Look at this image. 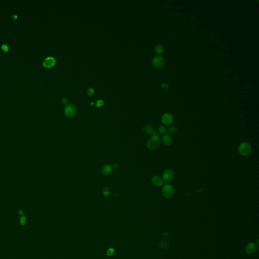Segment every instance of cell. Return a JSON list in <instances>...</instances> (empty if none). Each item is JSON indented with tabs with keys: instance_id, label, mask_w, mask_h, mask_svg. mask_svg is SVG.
<instances>
[{
	"instance_id": "5bb4252c",
	"label": "cell",
	"mask_w": 259,
	"mask_h": 259,
	"mask_svg": "<svg viewBox=\"0 0 259 259\" xmlns=\"http://www.w3.org/2000/svg\"><path fill=\"white\" fill-rule=\"evenodd\" d=\"M177 129L176 127L175 126H172V127H169L167 129H166V134L171 136V135L175 134L177 133Z\"/></svg>"
},
{
	"instance_id": "f1b7e54d",
	"label": "cell",
	"mask_w": 259,
	"mask_h": 259,
	"mask_svg": "<svg viewBox=\"0 0 259 259\" xmlns=\"http://www.w3.org/2000/svg\"><path fill=\"white\" fill-rule=\"evenodd\" d=\"M91 105H94V103H93V102H92V103H91Z\"/></svg>"
},
{
	"instance_id": "ac0fdd59",
	"label": "cell",
	"mask_w": 259,
	"mask_h": 259,
	"mask_svg": "<svg viewBox=\"0 0 259 259\" xmlns=\"http://www.w3.org/2000/svg\"><path fill=\"white\" fill-rule=\"evenodd\" d=\"M103 194L104 196H107L110 194V190L108 187H105L103 190Z\"/></svg>"
},
{
	"instance_id": "7c38bea8",
	"label": "cell",
	"mask_w": 259,
	"mask_h": 259,
	"mask_svg": "<svg viewBox=\"0 0 259 259\" xmlns=\"http://www.w3.org/2000/svg\"><path fill=\"white\" fill-rule=\"evenodd\" d=\"M144 131L148 135H153L154 134H157V133H156L153 127L150 125H145L144 127Z\"/></svg>"
},
{
	"instance_id": "277c9868",
	"label": "cell",
	"mask_w": 259,
	"mask_h": 259,
	"mask_svg": "<svg viewBox=\"0 0 259 259\" xmlns=\"http://www.w3.org/2000/svg\"><path fill=\"white\" fill-rule=\"evenodd\" d=\"M77 109L75 106L71 104H67L64 107V113L66 116L71 118L74 116L77 113Z\"/></svg>"
},
{
	"instance_id": "9c48e42d",
	"label": "cell",
	"mask_w": 259,
	"mask_h": 259,
	"mask_svg": "<svg viewBox=\"0 0 259 259\" xmlns=\"http://www.w3.org/2000/svg\"><path fill=\"white\" fill-rule=\"evenodd\" d=\"M152 184L156 187H161L163 185L164 181L162 178L159 176H154L151 179Z\"/></svg>"
},
{
	"instance_id": "4316f807",
	"label": "cell",
	"mask_w": 259,
	"mask_h": 259,
	"mask_svg": "<svg viewBox=\"0 0 259 259\" xmlns=\"http://www.w3.org/2000/svg\"><path fill=\"white\" fill-rule=\"evenodd\" d=\"M12 18L14 19H16L17 18V15L16 14H14L13 16H12Z\"/></svg>"
},
{
	"instance_id": "ffe728a7",
	"label": "cell",
	"mask_w": 259,
	"mask_h": 259,
	"mask_svg": "<svg viewBox=\"0 0 259 259\" xmlns=\"http://www.w3.org/2000/svg\"><path fill=\"white\" fill-rule=\"evenodd\" d=\"M1 48H2V50H4V51H5V52L8 51V50H9V47H8V45H7V44H3V45H2Z\"/></svg>"
},
{
	"instance_id": "cb8c5ba5",
	"label": "cell",
	"mask_w": 259,
	"mask_h": 259,
	"mask_svg": "<svg viewBox=\"0 0 259 259\" xmlns=\"http://www.w3.org/2000/svg\"><path fill=\"white\" fill-rule=\"evenodd\" d=\"M162 87L163 88V89H166L168 88V85H167V84H166V83H162Z\"/></svg>"
},
{
	"instance_id": "3957f363",
	"label": "cell",
	"mask_w": 259,
	"mask_h": 259,
	"mask_svg": "<svg viewBox=\"0 0 259 259\" xmlns=\"http://www.w3.org/2000/svg\"><path fill=\"white\" fill-rule=\"evenodd\" d=\"M162 192L163 196L166 199H170L174 195L175 193V189L172 185L166 184L163 185Z\"/></svg>"
},
{
	"instance_id": "484cf974",
	"label": "cell",
	"mask_w": 259,
	"mask_h": 259,
	"mask_svg": "<svg viewBox=\"0 0 259 259\" xmlns=\"http://www.w3.org/2000/svg\"><path fill=\"white\" fill-rule=\"evenodd\" d=\"M113 250L112 249H110L108 250L107 254L110 256V255H111L113 254Z\"/></svg>"
},
{
	"instance_id": "2e32d148",
	"label": "cell",
	"mask_w": 259,
	"mask_h": 259,
	"mask_svg": "<svg viewBox=\"0 0 259 259\" xmlns=\"http://www.w3.org/2000/svg\"><path fill=\"white\" fill-rule=\"evenodd\" d=\"M158 131L160 134H165L166 132V128L165 125H161L158 128Z\"/></svg>"
},
{
	"instance_id": "7a4b0ae2",
	"label": "cell",
	"mask_w": 259,
	"mask_h": 259,
	"mask_svg": "<svg viewBox=\"0 0 259 259\" xmlns=\"http://www.w3.org/2000/svg\"><path fill=\"white\" fill-rule=\"evenodd\" d=\"M238 152L243 157L249 156L252 152V146L250 144L246 142H243L238 146Z\"/></svg>"
},
{
	"instance_id": "d4e9b609",
	"label": "cell",
	"mask_w": 259,
	"mask_h": 259,
	"mask_svg": "<svg viewBox=\"0 0 259 259\" xmlns=\"http://www.w3.org/2000/svg\"><path fill=\"white\" fill-rule=\"evenodd\" d=\"M113 169H117L119 167V165L117 163H114V164L112 166Z\"/></svg>"
},
{
	"instance_id": "4fadbf2b",
	"label": "cell",
	"mask_w": 259,
	"mask_h": 259,
	"mask_svg": "<svg viewBox=\"0 0 259 259\" xmlns=\"http://www.w3.org/2000/svg\"><path fill=\"white\" fill-rule=\"evenodd\" d=\"M256 250V245L253 243H250L246 247V252L247 254H250L254 253Z\"/></svg>"
},
{
	"instance_id": "8992f818",
	"label": "cell",
	"mask_w": 259,
	"mask_h": 259,
	"mask_svg": "<svg viewBox=\"0 0 259 259\" xmlns=\"http://www.w3.org/2000/svg\"><path fill=\"white\" fill-rule=\"evenodd\" d=\"M162 121L163 125H170L174 122V117L170 113H166L162 116Z\"/></svg>"
},
{
	"instance_id": "603a6c76",
	"label": "cell",
	"mask_w": 259,
	"mask_h": 259,
	"mask_svg": "<svg viewBox=\"0 0 259 259\" xmlns=\"http://www.w3.org/2000/svg\"><path fill=\"white\" fill-rule=\"evenodd\" d=\"M61 103H62V104L66 105L67 104V103H68V99L66 98H62V100H61Z\"/></svg>"
},
{
	"instance_id": "d6986e66",
	"label": "cell",
	"mask_w": 259,
	"mask_h": 259,
	"mask_svg": "<svg viewBox=\"0 0 259 259\" xmlns=\"http://www.w3.org/2000/svg\"><path fill=\"white\" fill-rule=\"evenodd\" d=\"M104 104V102L102 100H98L96 103V106L97 107H100Z\"/></svg>"
},
{
	"instance_id": "9a60e30c",
	"label": "cell",
	"mask_w": 259,
	"mask_h": 259,
	"mask_svg": "<svg viewBox=\"0 0 259 259\" xmlns=\"http://www.w3.org/2000/svg\"><path fill=\"white\" fill-rule=\"evenodd\" d=\"M154 50L156 53H157L158 54H161L162 53L163 51V47L161 45H157L155 46Z\"/></svg>"
},
{
	"instance_id": "5b68a950",
	"label": "cell",
	"mask_w": 259,
	"mask_h": 259,
	"mask_svg": "<svg viewBox=\"0 0 259 259\" xmlns=\"http://www.w3.org/2000/svg\"><path fill=\"white\" fill-rule=\"evenodd\" d=\"M175 174L174 171L171 169L166 170L162 175V179L163 181L166 182H170L174 178Z\"/></svg>"
},
{
	"instance_id": "8fae6325",
	"label": "cell",
	"mask_w": 259,
	"mask_h": 259,
	"mask_svg": "<svg viewBox=\"0 0 259 259\" xmlns=\"http://www.w3.org/2000/svg\"><path fill=\"white\" fill-rule=\"evenodd\" d=\"M162 143L164 144L165 145L168 146L170 145L172 143V138L171 136L168 134H165L162 137Z\"/></svg>"
},
{
	"instance_id": "52a82bcc",
	"label": "cell",
	"mask_w": 259,
	"mask_h": 259,
	"mask_svg": "<svg viewBox=\"0 0 259 259\" xmlns=\"http://www.w3.org/2000/svg\"><path fill=\"white\" fill-rule=\"evenodd\" d=\"M152 64L155 67L160 68L163 66L164 64V59L162 57L157 56H155L154 58L152 59Z\"/></svg>"
},
{
	"instance_id": "83f0119b",
	"label": "cell",
	"mask_w": 259,
	"mask_h": 259,
	"mask_svg": "<svg viewBox=\"0 0 259 259\" xmlns=\"http://www.w3.org/2000/svg\"><path fill=\"white\" fill-rule=\"evenodd\" d=\"M19 214L21 215H23V212L22 211H19Z\"/></svg>"
},
{
	"instance_id": "6da1fadb",
	"label": "cell",
	"mask_w": 259,
	"mask_h": 259,
	"mask_svg": "<svg viewBox=\"0 0 259 259\" xmlns=\"http://www.w3.org/2000/svg\"><path fill=\"white\" fill-rule=\"evenodd\" d=\"M161 143V138L157 134L152 135L147 143V146L150 150H154L158 147Z\"/></svg>"
},
{
	"instance_id": "ba28073f",
	"label": "cell",
	"mask_w": 259,
	"mask_h": 259,
	"mask_svg": "<svg viewBox=\"0 0 259 259\" xmlns=\"http://www.w3.org/2000/svg\"><path fill=\"white\" fill-rule=\"evenodd\" d=\"M56 60L53 57H48L45 58L43 61L44 66L48 68L54 66Z\"/></svg>"
},
{
	"instance_id": "30bf717a",
	"label": "cell",
	"mask_w": 259,
	"mask_h": 259,
	"mask_svg": "<svg viewBox=\"0 0 259 259\" xmlns=\"http://www.w3.org/2000/svg\"><path fill=\"white\" fill-rule=\"evenodd\" d=\"M112 170V166L111 165L106 164L102 167V173L105 176H108L110 174H111Z\"/></svg>"
},
{
	"instance_id": "44dd1931",
	"label": "cell",
	"mask_w": 259,
	"mask_h": 259,
	"mask_svg": "<svg viewBox=\"0 0 259 259\" xmlns=\"http://www.w3.org/2000/svg\"><path fill=\"white\" fill-rule=\"evenodd\" d=\"M26 219L25 217L22 216L21 218V219H20V223H21V224L22 225H25V224H26Z\"/></svg>"
},
{
	"instance_id": "e0dca14e",
	"label": "cell",
	"mask_w": 259,
	"mask_h": 259,
	"mask_svg": "<svg viewBox=\"0 0 259 259\" xmlns=\"http://www.w3.org/2000/svg\"><path fill=\"white\" fill-rule=\"evenodd\" d=\"M86 94L87 96L89 97L92 96V95L94 94V89L92 88H89L86 91Z\"/></svg>"
},
{
	"instance_id": "7402d4cb",
	"label": "cell",
	"mask_w": 259,
	"mask_h": 259,
	"mask_svg": "<svg viewBox=\"0 0 259 259\" xmlns=\"http://www.w3.org/2000/svg\"><path fill=\"white\" fill-rule=\"evenodd\" d=\"M160 245H161V246L162 247V248H167V247L168 246V243H167V242H162L161 243V244H160Z\"/></svg>"
}]
</instances>
